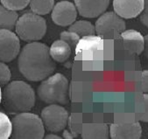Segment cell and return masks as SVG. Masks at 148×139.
I'll return each instance as SVG.
<instances>
[{
	"mask_svg": "<svg viewBox=\"0 0 148 139\" xmlns=\"http://www.w3.org/2000/svg\"><path fill=\"white\" fill-rule=\"evenodd\" d=\"M20 74L30 81H41L53 74L56 68L49 47L40 42H30L20 50L18 59Z\"/></svg>",
	"mask_w": 148,
	"mask_h": 139,
	"instance_id": "obj_1",
	"label": "cell"
},
{
	"mask_svg": "<svg viewBox=\"0 0 148 139\" xmlns=\"http://www.w3.org/2000/svg\"><path fill=\"white\" fill-rule=\"evenodd\" d=\"M69 117L67 109L57 104H49L45 107L40 116L45 129L53 133L62 131L68 125Z\"/></svg>",
	"mask_w": 148,
	"mask_h": 139,
	"instance_id": "obj_7",
	"label": "cell"
},
{
	"mask_svg": "<svg viewBox=\"0 0 148 139\" xmlns=\"http://www.w3.org/2000/svg\"><path fill=\"white\" fill-rule=\"evenodd\" d=\"M125 21L114 12H105L96 21L95 30L97 36L103 40L120 39L125 30Z\"/></svg>",
	"mask_w": 148,
	"mask_h": 139,
	"instance_id": "obj_6",
	"label": "cell"
},
{
	"mask_svg": "<svg viewBox=\"0 0 148 139\" xmlns=\"http://www.w3.org/2000/svg\"><path fill=\"white\" fill-rule=\"evenodd\" d=\"M34 89L23 80H13L4 87L2 102L4 108L10 114L17 115L30 112L35 104Z\"/></svg>",
	"mask_w": 148,
	"mask_h": 139,
	"instance_id": "obj_2",
	"label": "cell"
},
{
	"mask_svg": "<svg viewBox=\"0 0 148 139\" xmlns=\"http://www.w3.org/2000/svg\"><path fill=\"white\" fill-rule=\"evenodd\" d=\"M13 139H41L45 135V127L41 118L30 112L15 115L12 119Z\"/></svg>",
	"mask_w": 148,
	"mask_h": 139,
	"instance_id": "obj_4",
	"label": "cell"
},
{
	"mask_svg": "<svg viewBox=\"0 0 148 139\" xmlns=\"http://www.w3.org/2000/svg\"><path fill=\"white\" fill-rule=\"evenodd\" d=\"M125 49L132 54L139 55L145 48V38L136 30H125L121 33Z\"/></svg>",
	"mask_w": 148,
	"mask_h": 139,
	"instance_id": "obj_13",
	"label": "cell"
},
{
	"mask_svg": "<svg viewBox=\"0 0 148 139\" xmlns=\"http://www.w3.org/2000/svg\"><path fill=\"white\" fill-rule=\"evenodd\" d=\"M147 75H148V73L146 70L143 71L142 73V89H143V92L145 94L147 93Z\"/></svg>",
	"mask_w": 148,
	"mask_h": 139,
	"instance_id": "obj_26",
	"label": "cell"
},
{
	"mask_svg": "<svg viewBox=\"0 0 148 139\" xmlns=\"http://www.w3.org/2000/svg\"><path fill=\"white\" fill-rule=\"evenodd\" d=\"M77 114H73L71 115L70 117H69V121H68V124L69 126L70 130L72 131V133L75 136H77L78 133L82 132V119L80 117V119H77Z\"/></svg>",
	"mask_w": 148,
	"mask_h": 139,
	"instance_id": "obj_24",
	"label": "cell"
},
{
	"mask_svg": "<svg viewBox=\"0 0 148 139\" xmlns=\"http://www.w3.org/2000/svg\"><path fill=\"white\" fill-rule=\"evenodd\" d=\"M70 46L62 40H55L49 48V53L51 58L59 63L65 62L71 55Z\"/></svg>",
	"mask_w": 148,
	"mask_h": 139,
	"instance_id": "obj_15",
	"label": "cell"
},
{
	"mask_svg": "<svg viewBox=\"0 0 148 139\" xmlns=\"http://www.w3.org/2000/svg\"><path fill=\"white\" fill-rule=\"evenodd\" d=\"M69 31L75 33L80 37L96 34L95 25L90 21H86V20L75 21L71 25H69Z\"/></svg>",
	"mask_w": 148,
	"mask_h": 139,
	"instance_id": "obj_18",
	"label": "cell"
},
{
	"mask_svg": "<svg viewBox=\"0 0 148 139\" xmlns=\"http://www.w3.org/2000/svg\"><path fill=\"white\" fill-rule=\"evenodd\" d=\"M81 134L84 139H107L110 133L106 123H85Z\"/></svg>",
	"mask_w": 148,
	"mask_h": 139,
	"instance_id": "obj_14",
	"label": "cell"
},
{
	"mask_svg": "<svg viewBox=\"0 0 148 139\" xmlns=\"http://www.w3.org/2000/svg\"><path fill=\"white\" fill-rule=\"evenodd\" d=\"M60 38L62 40H63L64 42H66L72 49H75L77 43L79 42L81 37L76 34L75 33H73V32H70V31H64V32H62L61 34H60Z\"/></svg>",
	"mask_w": 148,
	"mask_h": 139,
	"instance_id": "obj_22",
	"label": "cell"
},
{
	"mask_svg": "<svg viewBox=\"0 0 148 139\" xmlns=\"http://www.w3.org/2000/svg\"><path fill=\"white\" fill-rule=\"evenodd\" d=\"M45 138H47V139H62V136H57V135H55V134H49V135H47V136H44Z\"/></svg>",
	"mask_w": 148,
	"mask_h": 139,
	"instance_id": "obj_27",
	"label": "cell"
},
{
	"mask_svg": "<svg viewBox=\"0 0 148 139\" xmlns=\"http://www.w3.org/2000/svg\"><path fill=\"white\" fill-rule=\"evenodd\" d=\"M69 83L68 79L60 73L51 74L38 87L39 98L47 104H62L69 102Z\"/></svg>",
	"mask_w": 148,
	"mask_h": 139,
	"instance_id": "obj_3",
	"label": "cell"
},
{
	"mask_svg": "<svg viewBox=\"0 0 148 139\" xmlns=\"http://www.w3.org/2000/svg\"><path fill=\"white\" fill-rule=\"evenodd\" d=\"M2 102V88L0 87V103Z\"/></svg>",
	"mask_w": 148,
	"mask_h": 139,
	"instance_id": "obj_28",
	"label": "cell"
},
{
	"mask_svg": "<svg viewBox=\"0 0 148 139\" xmlns=\"http://www.w3.org/2000/svg\"><path fill=\"white\" fill-rule=\"evenodd\" d=\"M109 133L112 139H139L142 128L138 122L113 123L109 128Z\"/></svg>",
	"mask_w": 148,
	"mask_h": 139,
	"instance_id": "obj_11",
	"label": "cell"
},
{
	"mask_svg": "<svg viewBox=\"0 0 148 139\" xmlns=\"http://www.w3.org/2000/svg\"><path fill=\"white\" fill-rule=\"evenodd\" d=\"M103 40L96 35H90V36H84L80 39L79 42L77 43L75 52V55H80L84 52L93 50V49H102L103 47Z\"/></svg>",
	"mask_w": 148,
	"mask_h": 139,
	"instance_id": "obj_16",
	"label": "cell"
},
{
	"mask_svg": "<svg viewBox=\"0 0 148 139\" xmlns=\"http://www.w3.org/2000/svg\"><path fill=\"white\" fill-rule=\"evenodd\" d=\"M5 8L12 11H21L24 10L30 3V0H0Z\"/></svg>",
	"mask_w": 148,
	"mask_h": 139,
	"instance_id": "obj_21",
	"label": "cell"
},
{
	"mask_svg": "<svg viewBox=\"0 0 148 139\" xmlns=\"http://www.w3.org/2000/svg\"><path fill=\"white\" fill-rule=\"evenodd\" d=\"M110 5V0H75L78 13L84 18H97L102 15Z\"/></svg>",
	"mask_w": 148,
	"mask_h": 139,
	"instance_id": "obj_10",
	"label": "cell"
},
{
	"mask_svg": "<svg viewBox=\"0 0 148 139\" xmlns=\"http://www.w3.org/2000/svg\"><path fill=\"white\" fill-rule=\"evenodd\" d=\"M16 34L25 42H35L43 39L47 33V23L42 16L25 12L18 17L15 26Z\"/></svg>",
	"mask_w": 148,
	"mask_h": 139,
	"instance_id": "obj_5",
	"label": "cell"
},
{
	"mask_svg": "<svg viewBox=\"0 0 148 139\" xmlns=\"http://www.w3.org/2000/svg\"><path fill=\"white\" fill-rule=\"evenodd\" d=\"M147 13H148V0H145V5L143 11L140 12L138 16H140V21L141 23L147 26L148 25V18H147Z\"/></svg>",
	"mask_w": 148,
	"mask_h": 139,
	"instance_id": "obj_25",
	"label": "cell"
},
{
	"mask_svg": "<svg viewBox=\"0 0 148 139\" xmlns=\"http://www.w3.org/2000/svg\"><path fill=\"white\" fill-rule=\"evenodd\" d=\"M12 132V120L8 116L0 112V139H8L11 137Z\"/></svg>",
	"mask_w": 148,
	"mask_h": 139,
	"instance_id": "obj_20",
	"label": "cell"
},
{
	"mask_svg": "<svg viewBox=\"0 0 148 139\" xmlns=\"http://www.w3.org/2000/svg\"><path fill=\"white\" fill-rule=\"evenodd\" d=\"M20 52V40L10 30H0V61L5 63L15 60Z\"/></svg>",
	"mask_w": 148,
	"mask_h": 139,
	"instance_id": "obj_8",
	"label": "cell"
},
{
	"mask_svg": "<svg viewBox=\"0 0 148 139\" xmlns=\"http://www.w3.org/2000/svg\"><path fill=\"white\" fill-rule=\"evenodd\" d=\"M12 74L9 67L3 61H0V87L4 88L10 82Z\"/></svg>",
	"mask_w": 148,
	"mask_h": 139,
	"instance_id": "obj_23",
	"label": "cell"
},
{
	"mask_svg": "<svg viewBox=\"0 0 148 139\" xmlns=\"http://www.w3.org/2000/svg\"><path fill=\"white\" fill-rule=\"evenodd\" d=\"M76 7L69 1L59 2L52 10V19L57 25L69 26L76 20Z\"/></svg>",
	"mask_w": 148,
	"mask_h": 139,
	"instance_id": "obj_9",
	"label": "cell"
},
{
	"mask_svg": "<svg viewBox=\"0 0 148 139\" xmlns=\"http://www.w3.org/2000/svg\"><path fill=\"white\" fill-rule=\"evenodd\" d=\"M145 0H113L114 12L122 18H137L143 11Z\"/></svg>",
	"mask_w": 148,
	"mask_h": 139,
	"instance_id": "obj_12",
	"label": "cell"
},
{
	"mask_svg": "<svg viewBox=\"0 0 148 139\" xmlns=\"http://www.w3.org/2000/svg\"><path fill=\"white\" fill-rule=\"evenodd\" d=\"M32 12L38 15H47L52 12L54 6V0H30Z\"/></svg>",
	"mask_w": 148,
	"mask_h": 139,
	"instance_id": "obj_19",
	"label": "cell"
},
{
	"mask_svg": "<svg viewBox=\"0 0 148 139\" xmlns=\"http://www.w3.org/2000/svg\"><path fill=\"white\" fill-rule=\"evenodd\" d=\"M18 18V14L17 12L9 10L4 5H0V30H14Z\"/></svg>",
	"mask_w": 148,
	"mask_h": 139,
	"instance_id": "obj_17",
	"label": "cell"
}]
</instances>
